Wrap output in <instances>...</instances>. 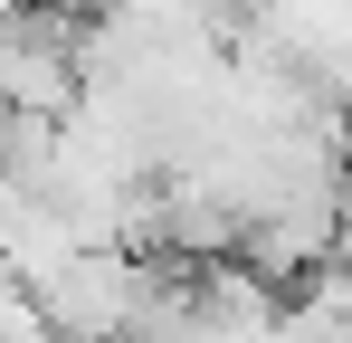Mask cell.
Returning <instances> with one entry per match:
<instances>
[{
  "label": "cell",
  "instance_id": "obj_1",
  "mask_svg": "<svg viewBox=\"0 0 352 343\" xmlns=\"http://www.w3.org/2000/svg\"><path fill=\"white\" fill-rule=\"evenodd\" d=\"M153 277L162 267L133 258V248H67L38 277H19V295H29V315H38L48 343H124V324L143 315Z\"/></svg>",
  "mask_w": 352,
  "mask_h": 343
},
{
  "label": "cell",
  "instance_id": "obj_2",
  "mask_svg": "<svg viewBox=\"0 0 352 343\" xmlns=\"http://www.w3.org/2000/svg\"><path fill=\"white\" fill-rule=\"evenodd\" d=\"M0 114H38V124L76 114V19L38 0H19L0 19Z\"/></svg>",
  "mask_w": 352,
  "mask_h": 343
}]
</instances>
